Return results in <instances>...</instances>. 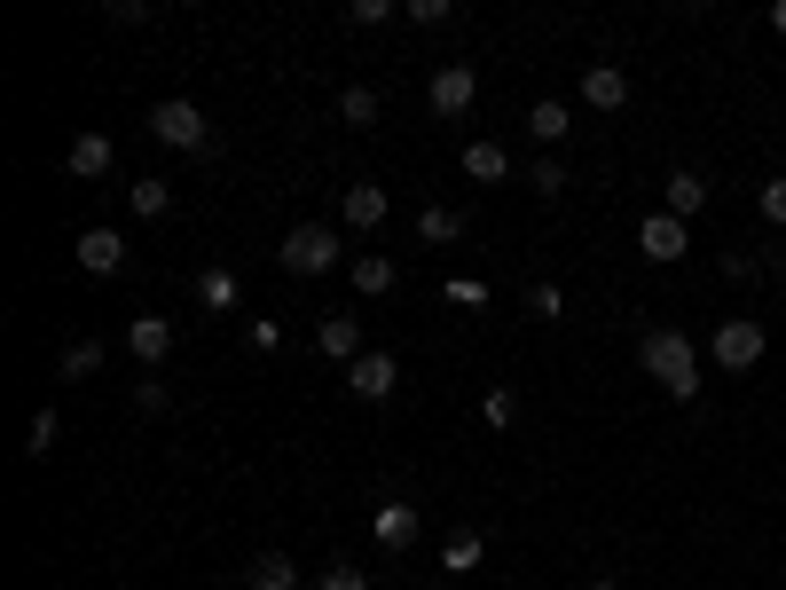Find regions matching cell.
Segmentation results:
<instances>
[{
	"mask_svg": "<svg viewBox=\"0 0 786 590\" xmlns=\"http://www.w3.org/2000/svg\"><path fill=\"white\" fill-rule=\"evenodd\" d=\"M637 355H645V370H653L661 394H676V401L701 394V363H692V339H684V330H645Z\"/></svg>",
	"mask_w": 786,
	"mask_h": 590,
	"instance_id": "6da1fadb",
	"label": "cell"
},
{
	"mask_svg": "<svg viewBox=\"0 0 786 590\" xmlns=\"http://www.w3.org/2000/svg\"><path fill=\"white\" fill-rule=\"evenodd\" d=\"M150 134H157L165 150H190V157H205V150H213V134H205V111H197V103H182V95L150 111Z\"/></svg>",
	"mask_w": 786,
	"mask_h": 590,
	"instance_id": "7a4b0ae2",
	"label": "cell"
},
{
	"mask_svg": "<svg viewBox=\"0 0 786 590\" xmlns=\"http://www.w3.org/2000/svg\"><path fill=\"white\" fill-rule=\"evenodd\" d=\"M284 268H292V276H330V268H338V228L299 221V228L284 236Z\"/></svg>",
	"mask_w": 786,
	"mask_h": 590,
	"instance_id": "3957f363",
	"label": "cell"
},
{
	"mask_svg": "<svg viewBox=\"0 0 786 590\" xmlns=\"http://www.w3.org/2000/svg\"><path fill=\"white\" fill-rule=\"evenodd\" d=\"M472 95H480V71L472 63H441V71H432V88H425V103L441 111V119H465Z\"/></svg>",
	"mask_w": 786,
	"mask_h": 590,
	"instance_id": "277c9868",
	"label": "cell"
},
{
	"mask_svg": "<svg viewBox=\"0 0 786 590\" xmlns=\"http://www.w3.org/2000/svg\"><path fill=\"white\" fill-rule=\"evenodd\" d=\"M346 386H355L363 401H386V394L401 386V363H394L386 347H370V355H355V363H346Z\"/></svg>",
	"mask_w": 786,
	"mask_h": 590,
	"instance_id": "5b68a950",
	"label": "cell"
},
{
	"mask_svg": "<svg viewBox=\"0 0 786 590\" xmlns=\"http://www.w3.org/2000/svg\"><path fill=\"white\" fill-rule=\"evenodd\" d=\"M716 363H724V370H747V363H763V323L732 315V323L716 330Z\"/></svg>",
	"mask_w": 786,
	"mask_h": 590,
	"instance_id": "8992f818",
	"label": "cell"
},
{
	"mask_svg": "<svg viewBox=\"0 0 786 590\" xmlns=\"http://www.w3.org/2000/svg\"><path fill=\"white\" fill-rule=\"evenodd\" d=\"M126 355L157 370V363L173 355V323H165V315H134V323H126Z\"/></svg>",
	"mask_w": 786,
	"mask_h": 590,
	"instance_id": "52a82bcc",
	"label": "cell"
},
{
	"mask_svg": "<svg viewBox=\"0 0 786 590\" xmlns=\"http://www.w3.org/2000/svg\"><path fill=\"white\" fill-rule=\"evenodd\" d=\"M79 268H86V276H119V268H126V236H119V228H86V236H79Z\"/></svg>",
	"mask_w": 786,
	"mask_h": 590,
	"instance_id": "ba28073f",
	"label": "cell"
},
{
	"mask_svg": "<svg viewBox=\"0 0 786 590\" xmlns=\"http://www.w3.org/2000/svg\"><path fill=\"white\" fill-rule=\"evenodd\" d=\"M386 213H394V197H386L378 182H355V190L338 197V221H346V228H378Z\"/></svg>",
	"mask_w": 786,
	"mask_h": 590,
	"instance_id": "9c48e42d",
	"label": "cell"
},
{
	"mask_svg": "<svg viewBox=\"0 0 786 590\" xmlns=\"http://www.w3.org/2000/svg\"><path fill=\"white\" fill-rule=\"evenodd\" d=\"M637 244H645V261H684V252H692V236H684L676 213H653V221L637 228Z\"/></svg>",
	"mask_w": 786,
	"mask_h": 590,
	"instance_id": "30bf717a",
	"label": "cell"
},
{
	"mask_svg": "<svg viewBox=\"0 0 786 590\" xmlns=\"http://www.w3.org/2000/svg\"><path fill=\"white\" fill-rule=\"evenodd\" d=\"M315 347H323V355H338V363L370 355V347H363V323H355V315H323V323H315Z\"/></svg>",
	"mask_w": 786,
	"mask_h": 590,
	"instance_id": "8fae6325",
	"label": "cell"
},
{
	"mask_svg": "<svg viewBox=\"0 0 786 590\" xmlns=\"http://www.w3.org/2000/svg\"><path fill=\"white\" fill-rule=\"evenodd\" d=\"M244 590H299V559L292 551H259L244 567Z\"/></svg>",
	"mask_w": 786,
	"mask_h": 590,
	"instance_id": "7c38bea8",
	"label": "cell"
},
{
	"mask_svg": "<svg viewBox=\"0 0 786 590\" xmlns=\"http://www.w3.org/2000/svg\"><path fill=\"white\" fill-rule=\"evenodd\" d=\"M582 103H598V111H622V103H630V79H622L614 63H590V71H582Z\"/></svg>",
	"mask_w": 786,
	"mask_h": 590,
	"instance_id": "4fadbf2b",
	"label": "cell"
},
{
	"mask_svg": "<svg viewBox=\"0 0 786 590\" xmlns=\"http://www.w3.org/2000/svg\"><path fill=\"white\" fill-rule=\"evenodd\" d=\"M111 157H119V150H111V134H79L63 165H71L79 182H103V174H111Z\"/></svg>",
	"mask_w": 786,
	"mask_h": 590,
	"instance_id": "5bb4252c",
	"label": "cell"
},
{
	"mask_svg": "<svg viewBox=\"0 0 786 590\" xmlns=\"http://www.w3.org/2000/svg\"><path fill=\"white\" fill-rule=\"evenodd\" d=\"M417 528H425V520H417V503H378V543H386V551H409Z\"/></svg>",
	"mask_w": 786,
	"mask_h": 590,
	"instance_id": "9a60e30c",
	"label": "cell"
},
{
	"mask_svg": "<svg viewBox=\"0 0 786 590\" xmlns=\"http://www.w3.org/2000/svg\"><path fill=\"white\" fill-rule=\"evenodd\" d=\"M480 559H488V536H480V528H457V536L441 543V574H472Z\"/></svg>",
	"mask_w": 786,
	"mask_h": 590,
	"instance_id": "2e32d148",
	"label": "cell"
},
{
	"mask_svg": "<svg viewBox=\"0 0 786 590\" xmlns=\"http://www.w3.org/2000/svg\"><path fill=\"white\" fill-rule=\"evenodd\" d=\"M394 284H401V268L386 261V252H363V261H355V292H363V299H386Z\"/></svg>",
	"mask_w": 786,
	"mask_h": 590,
	"instance_id": "e0dca14e",
	"label": "cell"
},
{
	"mask_svg": "<svg viewBox=\"0 0 786 590\" xmlns=\"http://www.w3.org/2000/svg\"><path fill=\"white\" fill-rule=\"evenodd\" d=\"M465 236V213L457 205H425L417 213V244H457Z\"/></svg>",
	"mask_w": 786,
	"mask_h": 590,
	"instance_id": "ac0fdd59",
	"label": "cell"
},
{
	"mask_svg": "<svg viewBox=\"0 0 786 590\" xmlns=\"http://www.w3.org/2000/svg\"><path fill=\"white\" fill-rule=\"evenodd\" d=\"M465 174H472V182H503V174H511L503 142H465Z\"/></svg>",
	"mask_w": 786,
	"mask_h": 590,
	"instance_id": "d6986e66",
	"label": "cell"
},
{
	"mask_svg": "<svg viewBox=\"0 0 786 590\" xmlns=\"http://www.w3.org/2000/svg\"><path fill=\"white\" fill-rule=\"evenodd\" d=\"M701 205H708V182H701V174H668V213H676V221H692Z\"/></svg>",
	"mask_w": 786,
	"mask_h": 590,
	"instance_id": "ffe728a7",
	"label": "cell"
},
{
	"mask_svg": "<svg viewBox=\"0 0 786 590\" xmlns=\"http://www.w3.org/2000/svg\"><path fill=\"white\" fill-rule=\"evenodd\" d=\"M126 205H134L142 221H165V213H173V190H165V182L150 174V182H134V190H126Z\"/></svg>",
	"mask_w": 786,
	"mask_h": 590,
	"instance_id": "44dd1931",
	"label": "cell"
},
{
	"mask_svg": "<svg viewBox=\"0 0 786 590\" xmlns=\"http://www.w3.org/2000/svg\"><path fill=\"white\" fill-rule=\"evenodd\" d=\"M197 299H205L213 315H228V307H236V276H228V268H205V276H197Z\"/></svg>",
	"mask_w": 786,
	"mask_h": 590,
	"instance_id": "7402d4cb",
	"label": "cell"
},
{
	"mask_svg": "<svg viewBox=\"0 0 786 590\" xmlns=\"http://www.w3.org/2000/svg\"><path fill=\"white\" fill-rule=\"evenodd\" d=\"M103 370V339H71L63 347V378H95Z\"/></svg>",
	"mask_w": 786,
	"mask_h": 590,
	"instance_id": "603a6c76",
	"label": "cell"
},
{
	"mask_svg": "<svg viewBox=\"0 0 786 590\" xmlns=\"http://www.w3.org/2000/svg\"><path fill=\"white\" fill-rule=\"evenodd\" d=\"M315 590H370V567H355V559H330V567L315 574Z\"/></svg>",
	"mask_w": 786,
	"mask_h": 590,
	"instance_id": "cb8c5ba5",
	"label": "cell"
},
{
	"mask_svg": "<svg viewBox=\"0 0 786 590\" xmlns=\"http://www.w3.org/2000/svg\"><path fill=\"white\" fill-rule=\"evenodd\" d=\"M338 119H346V126H370V119H378V88H346V95H338Z\"/></svg>",
	"mask_w": 786,
	"mask_h": 590,
	"instance_id": "d4e9b609",
	"label": "cell"
},
{
	"mask_svg": "<svg viewBox=\"0 0 786 590\" xmlns=\"http://www.w3.org/2000/svg\"><path fill=\"white\" fill-rule=\"evenodd\" d=\"M55 441H63V417H55V409H40V417H32V434H24V457H48Z\"/></svg>",
	"mask_w": 786,
	"mask_h": 590,
	"instance_id": "484cf974",
	"label": "cell"
},
{
	"mask_svg": "<svg viewBox=\"0 0 786 590\" xmlns=\"http://www.w3.org/2000/svg\"><path fill=\"white\" fill-rule=\"evenodd\" d=\"M528 126H535V142H559L574 119H566V103H535V111H528Z\"/></svg>",
	"mask_w": 786,
	"mask_h": 590,
	"instance_id": "4316f807",
	"label": "cell"
},
{
	"mask_svg": "<svg viewBox=\"0 0 786 590\" xmlns=\"http://www.w3.org/2000/svg\"><path fill=\"white\" fill-rule=\"evenodd\" d=\"M480 417H488V426L503 434V426H511V417H519V394H511V386H488V401H480Z\"/></svg>",
	"mask_w": 786,
	"mask_h": 590,
	"instance_id": "83f0119b",
	"label": "cell"
},
{
	"mask_svg": "<svg viewBox=\"0 0 786 590\" xmlns=\"http://www.w3.org/2000/svg\"><path fill=\"white\" fill-rule=\"evenodd\" d=\"M528 315L559 323V315H566V292H559V284H535V292H528Z\"/></svg>",
	"mask_w": 786,
	"mask_h": 590,
	"instance_id": "f1b7e54d",
	"label": "cell"
},
{
	"mask_svg": "<svg viewBox=\"0 0 786 590\" xmlns=\"http://www.w3.org/2000/svg\"><path fill=\"white\" fill-rule=\"evenodd\" d=\"M409 24H449V0H401Z\"/></svg>",
	"mask_w": 786,
	"mask_h": 590,
	"instance_id": "f546056e",
	"label": "cell"
},
{
	"mask_svg": "<svg viewBox=\"0 0 786 590\" xmlns=\"http://www.w3.org/2000/svg\"><path fill=\"white\" fill-rule=\"evenodd\" d=\"M724 276H732V284H755L763 261H755V252H724Z\"/></svg>",
	"mask_w": 786,
	"mask_h": 590,
	"instance_id": "4dcf8cb0",
	"label": "cell"
},
{
	"mask_svg": "<svg viewBox=\"0 0 786 590\" xmlns=\"http://www.w3.org/2000/svg\"><path fill=\"white\" fill-rule=\"evenodd\" d=\"M134 409H142V417H165V386L142 378V386H134Z\"/></svg>",
	"mask_w": 786,
	"mask_h": 590,
	"instance_id": "1f68e13d",
	"label": "cell"
},
{
	"mask_svg": "<svg viewBox=\"0 0 786 590\" xmlns=\"http://www.w3.org/2000/svg\"><path fill=\"white\" fill-rule=\"evenodd\" d=\"M763 221L786 228V182H763Z\"/></svg>",
	"mask_w": 786,
	"mask_h": 590,
	"instance_id": "d6a6232c",
	"label": "cell"
},
{
	"mask_svg": "<svg viewBox=\"0 0 786 590\" xmlns=\"http://www.w3.org/2000/svg\"><path fill=\"white\" fill-rule=\"evenodd\" d=\"M535 190H543V197H559V190H566V165H559V157H543V165H535Z\"/></svg>",
	"mask_w": 786,
	"mask_h": 590,
	"instance_id": "836d02e7",
	"label": "cell"
},
{
	"mask_svg": "<svg viewBox=\"0 0 786 590\" xmlns=\"http://www.w3.org/2000/svg\"><path fill=\"white\" fill-rule=\"evenodd\" d=\"M394 9H386V0H355V9H346V24H386Z\"/></svg>",
	"mask_w": 786,
	"mask_h": 590,
	"instance_id": "e575fe53",
	"label": "cell"
},
{
	"mask_svg": "<svg viewBox=\"0 0 786 590\" xmlns=\"http://www.w3.org/2000/svg\"><path fill=\"white\" fill-rule=\"evenodd\" d=\"M770 24H778V32H786V0H778V9H770Z\"/></svg>",
	"mask_w": 786,
	"mask_h": 590,
	"instance_id": "d590c367",
	"label": "cell"
},
{
	"mask_svg": "<svg viewBox=\"0 0 786 590\" xmlns=\"http://www.w3.org/2000/svg\"><path fill=\"white\" fill-rule=\"evenodd\" d=\"M590 590H614V582H590Z\"/></svg>",
	"mask_w": 786,
	"mask_h": 590,
	"instance_id": "8d00e7d4",
	"label": "cell"
}]
</instances>
